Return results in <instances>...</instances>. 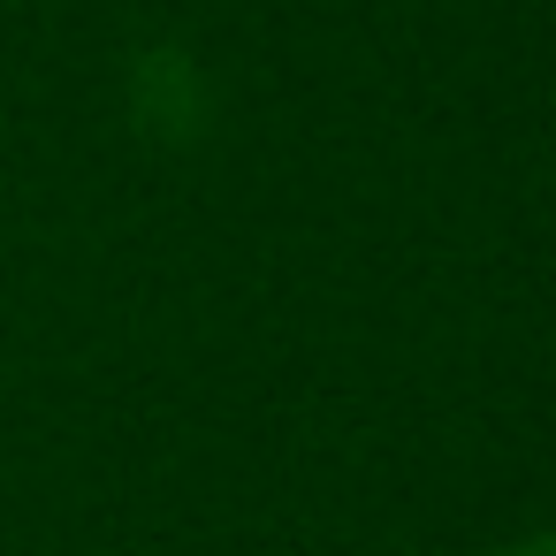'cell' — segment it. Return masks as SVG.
<instances>
[{
    "label": "cell",
    "mask_w": 556,
    "mask_h": 556,
    "mask_svg": "<svg viewBox=\"0 0 556 556\" xmlns=\"http://www.w3.org/2000/svg\"><path fill=\"white\" fill-rule=\"evenodd\" d=\"M495 556H556V533H533V541H510V548H495Z\"/></svg>",
    "instance_id": "6da1fadb"
}]
</instances>
